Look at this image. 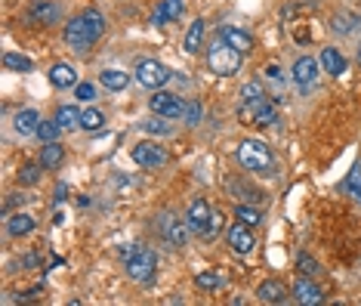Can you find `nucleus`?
<instances>
[{
	"mask_svg": "<svg viewBox=\"0 0 361 306\" xmlns=\"http://www.w3.org/2000/svg\"><path fill=\"white\" fill-rule=\"evenodd\" d=\"M102 34H105V15L99 10H84L81 15H74V19L65 25V44L77 53L90 50Z\"/></svg>",
	"mask_w": 361,
	"mask_h": 306,
	"instance_id": "f257e3e1",
	"label": "nucleus"
},
{
	"mask_svg": "<svg viewBox=\"0 0 361 306\" xmlns=\"http://www.w3.org/2000/svg\"><path fill=\"white\" fill-rule=\"evenodd\" d=\"M235 155H238L241 167L250 170V174H260V177H275L278 174V164H275L272 148L265 146L263 139H241Z\"/></svg>",
	"mask_w": 361,
	"mask_h": 306,
	"instance_id": "f03ea898",
	"label": "nucleus"
},
{
	"mask_svg": "<svg viewBox=\"0 0 361 306\" xmlns=\"http://www.w3.org/2000/svg\"><path fill=\"white\" fill-rule=\"evenodd\" d=\"M241 56H244V53L229 46L216 34V41L210 44V50H207V65H210V72L219 77H232L235 72H241Z\"/></svg>",
	"mask_w": 361,
	"mask_h": 306,
	"instance_id": "7ed1b4c3",
	"label": "nucleus"
},
{
	"mask_svg": "<svg viewBox=\"0 0 361 306\" xmlns=\"http://www.w3.org/2000/svg\"><path fill=\"white\" fill-rule=\"evenodd\" d=\"M124 269H127V276L133 281H139V285H148V281L155 279V269H158V254H155L152 248H143L130 257L127 263H124Z\"/></svg>",
	"mask_w": 361,
	"mask_h": 306,
	"instance_id": "20e7f679",
	"label": "nucleus"
},
{
	"mask_svg": "<svg viewBox=\"0 0 361 306\" xmlns=\"http://www.w3.org/2000/svg\"><path fill=\"white\" fill-rule=\"evenodd\" d=\"M170 68L164 65V62L158 59H143V62H136V84L139 87H145V90H161L164 84L170 81Z\"/></svg>",
	"mask_w": 361,
	"mask_h": 306,
	"instance_id": "39448f33",
	"label": "nucleus"
},
{
	"mask_svg": "<svg viewBox=\"0 0 361 306\" xmlns=\"http://www.w3.org/2000/svg\"><path fill=\"white\" fill-rule=\"evenodd\" d=\"M238 115H241V121H244V124H254V127H272V124L278 121V112H275V106H272L269 99L241 102Z\"/></svg>",
	"mask_w": 361,
	"mask_h": 306,
	"instance_id": "423d86ee",
	"label": "nucleus"
},
{
	"mask_svg": "<svg viewBox=\"0 0 361 306\" xmlns=\"http://www.w3.org/2000/svg\"><path fill=\"white\" fill-rule=\"evenodd\" d=\"M155 229H158V235L164 241H167V245H173V248H183L185 241H188V223H183V219L179 217H173V214H167V210H164V214H158V219H155Z\"/></svg>",
	"mask_w": 361,
	"mask_h": 306,
	"instance_id": "0eeeda50",
	"label": "nucleus"
},
{
	"mask_svg": "<svg viewBox=\"0 0 361 306\" xmlns=\"http://www.w3.org/2000/svg\"><path fill=\"white\" fill-rule=\"evenodd\" d=\"M185 223H188V229H192L195 235H204V238H207L210 223H214V210H210V204L204 198H195L192 204H188V210H185Z\"/></svg>",
	"mask_w": 361,
	"mask_h": 306,
	"instance_id": "6e6552de",
	"label": "nucleus"
},
{
	"mask_svg": "<svg viewBox=\"0 0 361 306\" xmlns=\"http://www.w3.org/2000/svg\"><path fill=\"white\" fill-rule=\"evenodd\" d=\"M25 19L31 25H56L62 19V6L56 0H31L25 10Z\"/></svg>",
	"mask_w": 361,
	"mask_h": 306,
	"instance_id": "1a4fd4ad",
	"label": "nucleus"
},
{
	"mask_svg": "<svg viewBox=\"0 0 361 306\" xmlns=\"http://www.w3.org/2000/svg\"><path fill=\"white\" fill-rule=\"evenodd\" d=\"M148 108H152L155 115L170 117V121H176V117L185 115V102L179 99L176 93H167V90H155V96L148 99Z\"/></svg>",
	"mask_w": 361,
	"mask_h": 306,
	"instance_id": "9d476101",
	"label": "nucleus"
},
{
	"mask_svg": "<svg viewBox=\"0 0 361 306\" xmlns=\"http://www.w3.org/2000/svg\"><path fill=\"white\" fill-rule=\"evenodd\" d=\"M133 161L139 164V167H145V170H155V167H164L167 164V152H164L161 146H155V143H139V146H133Z\"/></svg>",
	"mask_w": 361,
	"mask_h": 306,
	"instance_id": "9b49d317",
	"label": "nucleus"
},
{
	"mask_svg": "<svg viewBox=\"0 0 361 306\" xmlns=\"http://www.w3.org/2000/svg\"><path fill=\"white\" fill-rule=\"evenodd\" d=\"M229 245H232V250L238 257H247L250 250L256 248V238H254V232H250V226H244V223L232 226L229 229Z\"/></svg>",
	"mask_w": 361,
	"mask_h": 306,
	"instance_id": "f8f14e48",
	"label": "nucleus"
},
{
	"mask_svg": "<svg viewBox=\"0 0 361 306\" xmlns=\"http://www.w3.org/2000/svg\"><path fill=\"white\" fill-rule=\"evenodd\" d=\"M294 297H296V303H303V306H318L321 300H324L321 288L309 276H303V279L294 281Z\"/></svg>",
	"mask_w": 361,
	"mask_h": 306,
	"instance_id": "ddd939ff",
	"label": "nucleus"
},
{
	"mask_svg": "<svg viewBox=\"0 0 361 306\" xmlns=\"http://www.w3.org/2000/svg\"><path fill=\"white\" fill-rule=\"evenodd\" d=\"M315 81H318V59L300 56L294 62V84H300V87H312Z\"/></svg>",
	"mask_w": 361,
	"mask_h": 306,
	"instance_id": "4468645a",
	"label": "nucleus"
},
{
	"mask_svg": "<svg viewBox=\"0 0 361 306\" xmlns=\"http://www.w3.org/2000/svg\"><path fill=\"white\" fill-rule=\"evenodd\" d=\"M183 13H185V0H161L152 13V22L155 25H167V22H176Z\"/></svg>",
	"mask_w": 361,
	"mask_h": 306,
	"instance_id": "2eb2a0df",
	"label": "nucleus"
},
{
	"mask_svg": "<svg viewBox=\"0 0 361 306\" xmlns=\"http://www.w3.org/2000/svg\"><path fill=\"white\" fill-rule=\"evenodd\" d=\"M287 294H290V288L284 285V281H278V279H269V281H263V285L256 288V300H263V303H284Z\"/></svg>",
	"mask_w": 361,
	"mask_h": 306,
	"instance_id": "dca6fc26",
	"label": "nucleus"
},
{
	"mask_svg": "<svg viewBox=\"0 0 361 306\" xmlns=\"http://www.w3.org/2000/svg\"><path fill=\"white\" fill-rule=\"evenodd\" d=\"M50 84L59 90H68V87H77V68L68 65V62H56V65L50 68Z\"/></svg>",
	"mask_w": 361,
	"mask_h": 306,
	"instance_id": "f3484780",
	"label": "nucleus"
},
{
	"mask_svg": "<svg viewBox=\"0 0 361 306\" xmlns=\"http://www.w3.org/2000/svg\"><path fill=\"white\" fill-rule=\"evenodd\" d=\"M321 68H324L331 77H343L349 65H346V59H343V53L336 50V46H324V50H321Z\"/></svg>",
	"mask_w": 361,
	"mask_h": 306,
	"instance_id": "a211bd4d",
	"label": "nucleus"
},
{
	"mask_svg": "<svg viewBox=\"0 0 361 306\" xmlns=\"http://www.w3.org/2000/svg\"><path fill=\"white\" fill-rule=\"evenodd\" d=\"M13 127H15V133H22V136H31V133H37V127H41V112H37V108H22V112H15V117H13Z\"/></svg>",
	"mask_w": 361,
	"mask_h": 306,
	"instance_id": "6ab92c4d",
	"label": "nucleus"
},
{
	"mask_svg": "<svg viewBox=\"0 0 361 306\" xmlns=\"http://www.w3.org/2000/svg\"><path fill=\"white\" fill-rule=\"evenodd\" d=\"M219 37H223L229 46H235V50H241V53H250L254 50V37L247 34V31H241V28H232V25H223L219 28Z\"/></svg>",
	"mask_w": 361,
	"mask_h": 306,
	"instance_id": "aec40b11",
	"label": "nucleus"
},
{
	"mask_svg": "<svg viewBox=\"0 0 361 306\" xmlns=\"http://www.w3.org/2000/svg\"><path fill=\"white\" fill-rule=\"evenodd\" d=\"M225 189H229V195H235V198L244 201V204H256V201H263V198H265L260 189H254L250 183H241V179H235V177L229 179V183H225Z\"/></svg>",
	"mask_w": 361,
	"mask_h": 306,
	"instance_id": "412c9836",
	"label": "nucleus"
},
{
	"mask_svg": "<svg viewBox=\"0 0 361 306\" xmlns=\"http://www.w3.org/2000/svg\"><path fill=\"white\" fill-rule=\"evenodd\" d=\"M34 217H31V214H22V210H19V214H13L10 219H6V232H10L13 235V238H22V235H31V232H34Z\"/></svg>",
	"mask_w": 361,
	"mask_h": 306,
	"instance_id": "4be33fe9",
	"label": "nucleus"
},
{
	"mask_svg": "<svg viewBox=\"0 0 361 306\" xmlns=\"http://www.w3.org/2000/svg\"><path fill=\"white\" fill-rule=\"evenodd\" d=\"M358 25H361V13H352V10H343L331 19V28L336 31V34H352Z\"/></svg>",
	"mask_w": 361,
	"mask_h": 306,
	"instance_id": "5701e85b",
	"label": "nucleus"
},
{
	"mask_svg": "<svg viewBox=\"0 0 361 306\" xmlns=\"http://www.w3.org/2000/svg\"><path fill=\"white\" fill-rule=\"evenodd\" d=\"M62 161H65V146H59V143H44V148H41V164H44V170H56V167H62Z\"/></svg>",
	"mask_w": 361,
	"mask_h": 306,
	"instance_id": "b1692460",
	"label": "nucleus"
},
{
	"mask_svg": "<svg viewBox=\"0 0 361 306\" xmlns=\"http://www.w3.org/2000/svg\"><path fill=\"white\" fill-rule=\"evenodd\" d=\"M204 31H207V25H204V19H195L192 25H188L185 31V53H201V46H204Z\"/></svg>",
	"mask_w": 361,
	"mask_h": 306,
	"instance_id": "393cba45",
	"label": "nucleus"
},
{
	"mask_svg": "<svg viewBox=\"0 0 361 306\" xmlns=\"http://www.w3.org/2000/svg\"><path fill=\"white\" fill-rule=\"evenodd\" d=\"M99 84H102V87H105V90L121 93V90H127L130 75H127V72H117V68H105V72L99 75Z\"/></svg>",
	"mask_w": 361,
	"mask_h": 306,
	"instance_id": "a878e982",
	"label": "nucleus"
},
{
	"mask_svg": "<svg viewBox=\"0 0 361 306\" xmlns=\"http://www.w3.org/2000/svg\"><path fill=\"white\" fill-rule=\"evenodd\" d=\"M223 285H225V276L219 269H204L195 276V288H201V291H219Z\"/></svg>",
	"mask_w": 361,
	"mask_h": 306,
	"instance_id": "bb28decb",
	"label": "nucleus"
},
{
	"mask_svg": "<svg viewBox=\"0 0 361 306\" xmlns=\"http://www.w3.org/2000/svg\"><path fill=\"white\" fill-rule=\"evenodd\" d=\"M81 115H84V112H77L74 106H59L56 124H59L62 130H77V127H81Z\"/></svg>",
	"mask_w": 361,
	"mask_h": 306,
	"instance_id": "cd10ccee",
	"label": "nucleus"
},
{
	"mask_svg": "<svg viewBox=\"0 0 361 306\" xmlns=\"http://www.w3.org/2000/svg\"><path fill=\"white\" fill-rule=\"evenodd\" d=\"M343 192L352 195V198L361 204V161L352 164V170L346 174V179H343Z\"/></svg>",
	"mask_w": 361,
	"mask_h": 306,
	"instance_id": "c85d7f7f",
	"label": "nucleus"
},
{
	"mask_svg": "<svg viewBox=\"0 0 361 306\" xmlns=\"http://www.w3.org/2000/svg\"><path fill=\"white\" fill-rule=\"evenodd\" d=\"M143 130L152 133V136H170V133H173V124H170V117L155 115V117H148V121H143Z\"/></svg>",
	"mask_w": 361,
	"mask_h": 306,
	"instance_id": "c756f323",
	"label": "nucleus"
},
{
	"mask_svg": "<svg viewBox=\"0 0 361 306\" xmlns=\"http://www.w3.org/2000/svg\"><path fill=\"white\" fill-rule=\"evenodd\" d=\"M4 68H10V72H31L34 68V62L28 56H22V53H4Z\"/></svg>",
	"mask_w": 361,
	"mask_h": 306,
	"instance_id": "7c9ffc66",
	"label": "nucleus"
},
{
	"mask_svg": "<svg viewBox=\"0 0 361 306\" xmlns=\"http://www.w3.org/2000/svg\"><path fill=\"white\" fill-rule=\"evenodd\" d=\"M235 217H238L244 226H260V223H263V214H260V210H256L254 204H244V201L235 208Z\"/></svg>",
	"mask_w": 361,
	"mask_h": 306,
	"instance_id": "2f4dec72",
	"label": "nucleus"
},
{
	"mask_svg": "<svg viewBox=\"0 0 361 306\" xmlns=\"http://www.w3.org/2000/svg\"><path fill=\"white\" fill-rule=\"evenodd\" d=\"M41 170H44V164H34V161H28V164H22L19 167V186H34L37 179H41Z\"/></svg>",
	"mask_w": 361,
	"mask_h": 306,
	"instance_id": "473e14b6",
	"label": "nucleus"
},
{
	"mask_svg": "<svg viewBox=\"0 0 361 306\" xmlns=\"http://www.w3.org/2000/svg\"><path fill=\"white\" fill-rule=\"evenodd\" d=\"M102 124H105V115H102L99 108H87V112L81 115V130L96 133V130H102Z\"/></svg>",
	"mask_w": 361,
	"mask_h": 306,
	"instance_id": "72a5a7b5",
	"label": "nucleus"
},
{
	"mask_svg": "<svg viewBox=\"0 0 361 306\" xmlns=\"http://www.w3.org/2000/svg\"><path fill=\"white\" fill-rule=\"evenodd\" d=\"M59 133H62V127L56 124V117H53V121H41V127H37V136H41L44 143H56Z\"/></svg>",
	"mask_w": 361,
	"mask_h": 306,
	"instance_id": "f704fd0d",
	"label": "nucleus"
},
{
	"mask_svg": "<svg viewBox=\"0 0 361 306\" xmlns=\"http://www.w3.org/2000/svg\"><path fill=\"white\" fill-rule=\"evenodd\" d=\"M256 99H265V90L260 81H247L241 87V102H256Z\"/></svg>",
	"mask_w": 361,
	"mask_h": 306,
	"instance_id": "c9c22d12",
	"label": "nucleus"
},
{
	"mask_svg": "<svg viewBox=\"0 0 361 306\" xmlns=\"http://www.w3.org/2000/svg\"><path fill=\"white\" fill-rule=\"evenodd\" d=\"M296 266H300V272H303V276H309V279L321 276V266H318V260H312L309 254H296Z\"/></svg>",
	"mask_w": 361,
	"mask_h": 306,
	"instance_id": "e433bc0d",
	"label": "nucleus"
},
{
	"mask_svg": "<svg viewBox=\"0 0 361 306\" xmlns=\"http://www.w3.org/2000/svg\"><path fill=\"white\" fill-rule=\"evenodd\" d=\"M74 96L81 99V102H93L96 99V84H90V81H81L74 87Z\"/></svg>",
	"mask_w": 361,
	"mask_h": 306,
	"instance_id": "4c0bfd02",
	"label": "nucleus"
},
{
	"mask_svg": "<svg viewBox=\"0 0 361 306\" xmlns=\"http://www.w3.org/2000/svg\"><path fill=\"white\" fill-rule=\"evenodd\" d=\"M201 115H204V108H201V102H185V124L188 127H195V124L201 121Z\"/></svg>",
	"mask_w": 361,
	"mask_h": 306,
	"instance_id": "58836bf2",
	"label": "nucleus"
},
{
	"mask_svg": "<svg viewBox=\"0 0 361 306\" xmlns=\"http://www.w3.org/2000/svg\"><path fill=\"white\" fill-rule=\"evenodd\" d=\"M136 250H139V245H121V248H117V257H121V260H124V263H127V260H130V257H133V254H136Z\"/></svg>",
	"mask_w": 361,
	"mask_h": 306,
	"instance_id": "ea45409f",
	"label": "nucleus"
},
{
	"mask_svg": "<svg viewBox=\"0 0 361 306\" xmlns=\"http://www.w3.org/2000/svg\"><path fill=\"white\" fill-rule=\"evenodd\" d=\"M223 223H225V217L223 214H214V223H210V235H207V238H214V235L223 229Z\"/></svg>",
	"mask_w": 361,
	"mask_h": 306,
	"instance_id": "a19ab883",
	"label": "nucleus"
},
{
	"mask_svg": "<svg viewBox=\"0 0 361 306\" xmlns=\"http://www.w3.org/2000/svg\"><path fill=\"white\" fill-rule=\"evenodd\" d=\"M358 59H361V46H358Z\"/></svg>",
	"mask_w": 361,
	"mask_h": 306,
	"instance_id": "79ce46f5",
	"label": "nucleus"
}]
</instances>
